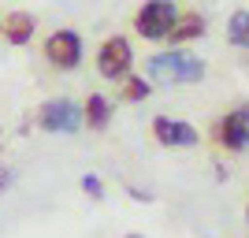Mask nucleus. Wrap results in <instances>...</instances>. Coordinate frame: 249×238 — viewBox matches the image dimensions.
<instances>
[{"label": "nucleus", "mask_w": 249, "mask_h": 238, "mask_svg": "<svg viewBox=\"0 0 249 238\" xmlns=\"http://www.w3.org/2000/svg\"><path fill=\"white\" fill-rule=\"evenodd\" d=\"M149 78L160 86H175V82H201L205 78V63L186 56V52H156L149 60Z\"/></svg>", "instance_id": "f257e3e1"}, {"label": "nucleus", "mask_w": 249, "mask_h": 238, "mask_svg": "<svg viewBox=\"0 0 249 238\" xmlns=\"http://www.w3.org/2000/svg\"><path fill=\"white\" fill-rule=\"evenodd\" d=\"M175 19H178L175 0H145V8L138 11V34L145 41H160V37L171 34Z\"/></svg>", "instance_id": "f03ea898"}, {"label": "nucleus", "mask_w": 249, "mask_h": 238, "mask_svg": "<svg viewBox=\"0 0 249 238\" xmlns=\"http://www.w3.org/2000/svg\"><path fill=\"white\" fill-rule=\"evenodd\" d=\"M37 123L49 134H74L82 127V108L67 97H56V101H45L41 112H37Z\"/></svg>", "instance_id": "7ed1b4c3"}, {"label": "nucleus", "mask_w": 249, "mask_h": 238, "mask_svg": "<svg viewBox=\"0 0 249 238\" xmlns=\"http://www.w3.org/2000/svg\"><path fill=\"white\" fill-rule=\"evenodd\" d=\"M45 56H49L52 67H60V71H71L82 63V37L74 30H56L49 34V41H45Z\"/></svg>", "instance_id": "20e7f679"}, {"label": "nucleus", "mask_w": 249, "mask_h": 238, "mask_svg": "<svg viewBox=\"0 0 249 238\" xmlns=\"http://www.w3.org/2000/svg\"><path fill=\"white\" fill-rule=\"evenodd\" d=\"M212 134H216V142L223 145V149L242 153L249 145V104H242V108H234L231 115H223V119L212 127Z\"/></svg>", "instance_id": "39448f33"}, {"label": "nucleus", "mask_w": 249, "mask_h": 238, "mask_svg": "<svg viewBox=\"0 0 249 238\" xmlns=\"http://www.w3.org/2000/svg\"><path fill=\"white\" fill-rule=\"evenodd\" d=\"M97 71H101L104 78H126V71H130V45H126V37H108V41L101 45V52H97Z\"/></svg>", "instance_id": "423d86ee"}, {"label": "nucleus", "mask_w": 249, "mask_h": 238, "mask_svg": "<svg viewBox=\"0 0 249 238\" xmlns=\"http://www.w3.org/2000/svg\"><path fill=\"white\" fill-rule=\"evenodd\" d=\"M153 138L167 149H182V145H194L197 142V130L182 119H167V115H156L153 119Z\"/></svg>", "instance_id": "0eeeda50"}, {"label": "nucleus", "mask_w": 249, "mask_h": 238, "mask_svg": "<svg viewBox=\"0 0 249 238\" xmlns=\"http://www.w3.org/2000/svg\"><path fill=\"white\" fill-rule=\"evenodd\" d=\"M0 34H4V41H8V45H26L34 37V15H26V11H11L8 19L0 22Z\"/></svg>", "instance_id": "6e6552de"}, {"label": "nucleus", "mask_w": 249, "mask_h": 238, "mask_svg": "<svg viewBox=\"0 0 249 238\" xmlns=\"http://www.w3.org/2000/svg\"><path fill=\"white\" fill-rule=\"evenodd\" d=\"M108 119H112V104L104 101V93H93L89 101H86V108H82V123L93 127V130H104Z\"/></svg>", "instance_id": "1a4fd4ad"}, {"label": "nucleus", "mask_w": 249, "mask_h": 238, "mask_svg": "<svg viewBox=\"0 0 249 238\" xmlns=\"http://www.w3.org/2000/svg\"><path fill=\"white\" fill-rule=\"evenodd\" d=\"M205 34V15H182V19H175V26H171V41H190V37H201Z\"/></svg>", "instance_id": "9d476101"}, {"label": "nucleus", "mask_w": 249, "mask_h": 238, "mask_svg": "<svg viewBox=\"0 0 249 238\" xmlns=\"http://www.w3.org/2000/svg\"><path fill=\"white\" fill-rule=\"evenodd\" d=\"M227 37L238 45V49H249V11H234V15H231Z\"/></svg>", "instance_id": "9b49d317"}, {"label": "nucleus", "mask_w": 249, "mask_h": 238, "mask_svg": "<svg viewBox=\"0 0 249 238\" xmlns=\"http://www.w3.org/2000/svg\"><path fill=\"white\" fill-rule=\"evenodd\" d=\"M149 93H153V90H149L145 78H126V86H123V97H126V101H145Z\"/></svg>", "instance_id": "f8f14e48"}, {"label": "nucleus", "mask_w": 249, "mask_h": 238, "mask_svg": "<svg viewBox=\"0 0 249 238\" xmlns=\"http://www.w3.org/2000/svg\"><path fill=\"white\" fill-rule=\"evenodd\" d=\"M82 190L93 197V201H101V197H104V186H101V179H97V175H82Z\"/></svg>", "instance_id": "ddd939ff"}, {"label": "nucleus", "mask_w": 249, "mask_h": 238, "mask_svg": "<svg viewBox=\"0 0 249 238\" xmlns=\"http://www.w3.org/2000/svg\"><path fill=\"white\" fill-rule=\"evenodd\" d=\"M8 186H11V171H0V194H4Z\"/></svg>", "instance_id": "4468645a"}, {"label": "nucleus", "mask_w": 249, "mask_h": 238, "mask_svg": "<svg viewBox=\"0 0 249 238\" xmlns=\"http://www.w3.org/2000/svg\"><path fill=\"white\" fill-rule=\"evenodd\" d=\"M126 238H142V235H126Z\"/></svg>", "instance_id": "2eb2a0df"}]
</instances>
